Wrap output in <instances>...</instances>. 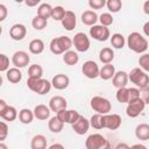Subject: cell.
<instances>
[{
  "label": "cell",
  "mask_w": 149,
  "mask_h": 149,
  "mask_svg": "<svg viewBox=\"0 0 149 149\" xmlns=\"http://www.w3.org/2000/svg\"><path fill=\"white\" fill-rule=\"evenodd\" d=\"M143 33L146 34V36L149 37V21H147V22L143 24Z\"/></svg>",
  "instance_id": "51"
},
{
  "label": "cell",
  "mask_w": 149,
  "mask_h": 149,
  "mask_svg": "<svg viewBox=\"0 0 149 149\" xmlns=\"http://www.w3.org/2000/svg\"><path fill=\"white\" fill-rule=\"evenodd\" d=\"M7 134H8V126H7L6 122L1 121L0 122V140L3 141L7 136Z\"/></svg>",
  "instance_id": "45"
},
{
  "label": "cell",
  "mask_w": 149,
  "mask_h": 149,
  "mask_svg": "<svg viewBox=\"0 0 149 149\" xmlns=\"http://www.w3.org/2000/svg\"><path fill=\"white\" fill-rule=\"evenodd\" d=\"M135 136L142 141L149 140V125L148 123L137 125V127L135 128Z\"/></svg>",
  "instance_id": "21"
},
{
  "label": "cell",
  "mask_w": 149,
  "mask_h": 149,
  "mask_svg": "<svg viewBox=\"0 0 149 149\" xmlns=\"http://www.w3.org/2000/svg\"><path fill=\"white\" fill-rule=\"evenodd\" d=\"M72 41L68 36H58L50 41V51L55 55H64L72 47Z\"/></svg>",
  "instance_id": "2"
},
{
  "label": "cell",
  "mask_w": 149,
  "mask_h": 149,
  "mask_svg": "<svg viewBox=\"0 0 149 149\" xmlns=\"http://www.w3.org/2000/svg\"><path fill=\"white\" fill-rule=\"evenodd\" d=\"M115 149H130V147H129L127 143H119V144L115 147Z\"/></svg>",
  "instance_id": "52"
},
{
  "label": "cell",
  "mask_w": 149,
  "mask_h": 149,
  "mask_svg": "<svg viewBox=\"0 0 149 149\" xmlns=\"http://www.w3.org/2000/svg\"><path fill=\"white\" fill-rule=\"evenodd\" d=\"M139 65L143 71L149 72V54H143L139 58Z\"/></svg>",
  "instance_id": "40"
},
{
  "label": "cell",
  "mask_w": 149,
  "mask_h": 149,
  "mask_svg": "<svg viewBox=\"0 0 149 149\" xmlns=\"http://www.w3.org/2000/svg\"><path fill=\"white\" fill-rule=\"evenodd\" d=\"M34 118H35L34 112H31L29 108H22L19 112V120L24 125H29Z\"/></svg>",
  "instance_id": "28"
},
{
  "label": "cell",
  "mask_w": 149,
  "mask_h": 149,
  "mask_svg": "<svg viewBox=\"0 0 149 149\" xmlns=\"http://www.w3.org/2000/svg\"><path fill=\"white\" fill-rule=\"evenodd\" d=\"M115 97H116V100H118L119 102H121V104H126V102H127V104H128V101H129V97H128V88H127V87L118 88Z\"/></svg>",
  "instance_id": "36"
},
{
  "label": "cell",
  "mask_w": 149,
  "mask_h": 149,
  "mask_svg": "<svg viewBox=\"0 0 149 149\" xmlns=\"http://www.w3.org/2000/svg\"><path fill=\"white\" fill-rule=\"evenodd\" d=\"M90 35H91V37H93L94 40L100 41V42H105L108 40V37H111L109 29L105 26H101V24H95V26L91 27L90 28Z\"/></svg>",
  "instance_id": "7"
},
{
  "label": "cell",
  "mask_w": 149,
  "mask_h": 149,
  "mask_svg": "<svg viewBox=\"0 0 149 149\" xmlns=\"http://www.w3.org/2000/svg\"><path fill=\"white\" fill-rule=\"evenodd\" d=\"M144 106H146L144 101L141 98H139L136 100L128 102V106L126 108V113L129 118H136L142 113V111L144 109Z\"/></svg>",
  "instance_id": "9"
},
{
  "label": "cell",
  "mask_w": 149,
  "mask_h": 149,
  "mask_svg": "<svg viewBox=\"0 0 149 149\" xmlns=\"http://www.w3.org/2000/svg\"><path fill=\"white\" fill-rule=\"evenodd\" d=\"M8 70H9V58L5 54H1L0 55V71L5 72Z\"/></svg>",
  "instance_id": "42"
},
{
  "label": "cell",
  "mask_w": 149,
  "mask_h": 149,
  "mask_svg": "<svg viewBox=\"0 0 149 149\" xmlns=\"http://www.w3.org/2000/svg\"><path fill=\"white\" fill-rule=\"evenodd\" d=\"M130 149H147V147H146V146H143V144L137 143V144L132 146V147H130Z\"/></svg>",
  "instance_id": "54"
},
{
  "label": "cell",
  "mask_w": 149,
  "mask_h": 149,
  "mask_svg": "<svg viewBox=\"0 0 149 149\" xmlns=\"http://www.w3.org/2000/svg\"><path fill=\"white\" fill-rule=\"evenodd\" d=\"M33 112H34V115H35L36 119H38V120H47V119H49V116H50L51 109H50L48 106L41 104V105H37V106L34 108Z\"/></svg>",
  "instance_id": "19"
},
{
  "label": "cell",
  "mask_w": 149,
  "mask_h": 149,
  "mask_svg": "<svg viewBox=\"0 0 149 149\" xmlns=\"http://www.w3.org/2000/svg\"><path fill=\"white\" fill-rule=\"evenodd\" d=\"M27 86L29 87V90H31L33 92L43 95L45 93H48L51 88V83L47 79H42V78H31L28 77L27 79Z\"/></svg>",
  "instance_id": "3"
},
{
  "label": "cell",
  "mask_w": 149,
  "mask_h": 149,
  "mask_svg": "<svg viewBox=\"0 0 149 149\" xmlns=\"http://www.w3.org/2000/svg\"><path fill=\"white\" fill-rule=\"evenodd\" d=\"M72 43H73L76 50L79 52H86L90 48V40H88L87 35L85 33H81V31L77 33L73 36Z\"/></svg>",
  "instance_id": "8"
},
{
  "label": "cell",
  "mask_w": 149,
  "mask_h": 149,
  "mask_svg": "<svg viewBox=\"0 0 149 149\" xmlns=\"http://www.w3.org/2000/svg\"><path fill=\"white\" fill-rule=\"evenodd\" d=\"M81 71H83V74L90 79H94L99 77V73H100V69L94 61H86L81 66Z\"/></svg>",
  "instance_id": "10"
},
{
  "label": "cell",
  "mask_w": 149,
  "mask_h": 149,
  "mask_svg": "<svg viewBox=\"0 0 149 149\" xmlns=\"http://www.w3.org/2000/svg\"><path fill=\"white\" fill-rule=\"evenodd\" d=\"M7 106H8V105L6 104V101H5L3 99H0V112H1V111H3Z\"/></svg>",
  "instance_id": "55"
},
{
  "label": "cell",
  "mask_w": 149,
  "mask_h": 149,
  "mask_svg": "<svg viewBox=\"0 0 149 149\" xmlns=\"http://www.w3.org/2000/svg\"><path fill=\"white\" fill-rule=\"evenodd\" d=\"M44 50V43L42 40L40 38H35V40H31L30 43H29V51L34 55H38L41 52H43Z\"/></svg>",
  "instance_id": "26"
},
{
  "label": "cell",
  "mask_w": 149,
  "mask_h": 149,
  "mask_svg": "<svg viewBox=\"0 0 149 149\" xmlns=\"http://www.w3.org/2000/svg\"><path fill=\"white\" fill-rule=\"evenodd\" d=\"M31 149H47V139L44 135L37 134L31 139L30 142Z\"/></svg>",
  "instance_id": "24"
},
{
  "label": "cell",
  "mask_w": 149,
  "mask_h": 149,
  "mask_svg": "<svg viewBox=\"0 0 149 149\" xmlns=\"http://www.w3.org/2000/svg\"><path fill=\"white\" fill-rule=\"evenodd\" d=\"M65 9L62 7V6H56L52 8V13H51V17L55 20V21H61L64 19V15H65Z\"/></svg>",
  "instance_id": "37"
},
{
  "label": "cell",
  "mask_w": 149,
  "mask_h": 149,
  "mask_svg": "<svg viewBox=\"0 0 149 149\" xmlns=\"http://www.w3.org/2000/svg\"><path fill=\"white\" fill-rule=\"evenodd\" d=\"M127 44L130 50L137 54H142L148 49V41L137 31H133L128 35Z\"/></svg>",
  "instance_id": "1"
},
{
  "label": "cell",
  "mask_w": 149,
  "mask_h": 149,
  "mask_svg": "<svg viewBox=\"0 0 149 149\" xmlns=\"http://www.w3.org/2000/svg\"><path fill=\"white\" fill-rule=\"evenodd\" d=\"M40 3V0H26V5L28 7H34Z\"/></svg>",
  "instance_id": "49"
},
{
  "label": "cell",
  "mask_w": 149,
  "mask_h": 149,
  "mask_svg": "<svg viewBox=\"0 0 149 149\" xmlns=\"http://www.w3.org/2000/svg\"><path fill=\"white\" fill-rule=\"evenodd\" d=\"M29 61H30V58H29L28 54L26 51H22V50L14 52L12 56V62L15 65V68H17V69L26 68L29 64Z\"/></svg>",
  "instance_id": "12"
},
{
  "label": "cell",
  "mask_w": 149,
  "mask_h": 149,
  "mask_svg": "<svg viewBox=\"0 0 149 149\" xmlns=\"http://www.w3.org/2000/svg\"><path fill=\"white\" fill-rule=\"evenodd\" d=\"M99 59L104 64H111V62L114 59V51L108 47L102 48L99 52Z\"/></svg>",
  "instance_id": "22"
},
{
  "label": "cell",
  "mask_w": 149,
  "mask_h": 149,
  "mask_svg": "<svg viewBox=\"0 0 149 149\" xmlns=\"http://www.w3.org/2000/svg\"><path fill=\"white\" fill-rule=\"evenodd\" d=\"M115 74V68L112 64H105L101 69H100V73L99 77L104 80H108L111 78H113Z\"/></svg>",
  "instance_id": "25"
},
{
  "label": "cell",
  "mask_w": 149,
  "mask_h": 149,
  "mask_svg": "<svg viewBox=\"0 0 149 149\" xmlns=\"http://www.w3.org/2000/svg\"><path fill=\"white\" fill-rule=\"evenodd\" d=\"M52 8H54V7H51V6H50L49 3H47V2L41 3L40 7L37 8V15L41 16V17H43V19H45V20H48L49 17H51Z\"/></svg>",
  "instance_id": "30"
},
{
  "label": "cell",
  "mask_w": 149,
  "mask_h": 149,
  "mask_svg": "<svg viewBox=\"0 0 149 149\" xmlns=\"http://www.w3.org/2000/svg\"><path fill=\"white\" fill-rule=\"evenodd\" d=\"M0 116L6 121H14L19 116V114H17V111L15 107L8 105L3 111L0 112Z\"/></svg>",
  "instance_id": "23"
},
{
  "label": "cell",
  "mask_w": 149,
  "mask_h": 149,
  "mask_svg": "<svg viewBox=\"0 0 149 149\" xmlns=\"http://www.w3.org/2000/svg\"><path fill=\"white\" fill-rule=\"evenodd\" d=\"M140 98L144 101V104H149V86H147L144 88H141Z\"/></svg>",
  "instance_id": "46"
},
{
  "label": "cell",
  "mask_w": 149,
  "mask_h": 149,
  "mask_svg": "<svg viewBox=\"0 0 149 149\" xmlns=\"http://www.w3.org/2000/svg\"><path fill=\"white\" fill-rule=\"evenodd\" d=\"M0 149H8V148H7V146H6L3 142H1V143H0Z\"/></svg>",
  "instance_id": "56"
},
{
  "label": "cell",
  "mask_w": 149,
  "mask_h": 149,
  "mask_svg": "<svg viewBox=\"0 0 149 149\" xmlns=\"http://www.w3.org/2000/svg\"><path fill=\"white\" fill-rule=\"evenodd\" d=\"M98 15L93 10H85L83 14H81V22L86 26H95L97 21H98Z\"/></svg>",
  "instance_id": "20"
},
{
  "label": "cell",
  "mask_w": 149,
  "mask_h": 149,
  "mask_svg": "<svg viewBox=\"0 0 149 149\" xmlns=\"http://www.w3.org/2000/svg\"><path fill=\"white\" fill-rule=\"evenodd\" d=\"M128 78L133 84H135L140 88L149 86V76L141 68H134L130 73H128Z\"/></svg>",
  "instance_id": "4"
},
{
  "label": "cell",
  "mask_w": 149,
  "mask_h": 149,
  "mask_svg": "<svg viewBox=\"0 0 149 149\" xmlns=\"http://www.w3.org/2000/svg\"><path fill=\"white\" fill-rule=\"evenodd\" d=\"M48 149H65V148H64V146L61 144V143H54V144H51Z\"/></svg>",
  "instance_id": "50"
},
{
  "label": "cell",
  "mask_w": 149,
  "mask_h": 149,
  "mask_svg": "<svg viewBox=\"0 0 149 149\" xmlns=\"http://www.w3.org/2000/svg\"><path fill=\"white\" fill-rule=\"evenodd\" d=\"M76 24H77L76 14H74L72 10H66V12H65V15H64V19L62 20V26H63L66 30L71 31V30L74 29Z\"/></svg>",
  "instance_id": "17"
},
{
  "label": "cell",
  "mask_w": 149,
  "mask_h": 149,
  "mask_svg": "<svg viewBox=\"0 0 149 149\" xmlns=\"http://www.w3.org/2000/svg\"><path fill=\"white\" fill-rule=\"evenodd\" d=\"M125 43H126V41H125V37H123L122 34L115 33V34L112 35V37H111V44L115 49H122L123 45H125Z\"/></svg>",
  "instance_id": "32"
},
{
  "label": "cell",
  "mask_w": 149,
  "mask_h": 149,
  "mask_svg": "<svg viewBox=\"0 0 149 149\" xmlns=\"http://www.w3.org/2000/svg\"><path fill=\"white\" fill-rule=\"evenodd\" d=\"M66 106H68V102H66V99L61 97V95H54L50 100H49V108L52 111V112H59L62 109H66Z\"/></svg>",
  "instance_id": "14"
},
{
  "label": "cell",
  "mask_w": 149,
  "mask_h": 149,
  "mask_svg": "<svg viewBox=\"0 0 149 149\" xmlns=\"http://www.w3.org/2000/svg\"><path fill=\"white\" fill-rule=\"evenodd\" d=\"M90 126H91V125H90V121H88L86 118H84L83 115H80V118L72 125V129L74 130L76 134H78V135H84V134L87 133Z\"/></svg>",
  "instance_id": "15"
},
{
  "label": "cell",
  "mask_w": 149,
  "mask_h": 149,
  "mask_svg": "<svg viewBox=\"0 0 149 149\" xmlns=\"http://www.w3.org/2000/svg\"><path fill=\"white\" fill-rule=\"evenodd\" d=\"M26 34H27V28L21 24V23H16V24H13L9 29V36L12 40L14 41H21L26 37Z\"/></svg>",
  "instance_id": "13"
},
{
  "label": "cell",
  "mask_w": 149,
  "mask_h": 149,
  "mask_svg": "<svg viewBox=\"0 0 149 149\" xmlns=\"http://www.w3.org/2000/svg\"><path fill=\"white\" fill-rule=\"evenodd\" d=\"M80 118V114L74 109H68L66 112V123H70L71 126Z\"/></svg>",
  "instance_id": "39"
},
{
  "label": "cell",
  "mask_w": 149,
  "mask_h": 149,
  "mask_svg": "<svg viewBox=\"0 0 149 149\" xmlns=\"http://www.w3.org/2000/svg\"><path fill=\"white\" fill-rule=\"evenodd\" d=\"M63 61L68 65H76L78 63V61H79V56H78V54L76 51L69 50L63 55Z\"/></svg>",
  "instance_id": "31"
},
{
  "label": "cell",
  "mask_w": 149,
  "mask_h": 149,
  "mask_svg": "<svg viewBox=\"0 0 149 149\" xmlns=\"http://www.w3.org/2000/svg\"><path fill=\"white\" fill-rule=\"evenodd\" d=\"M86 149H111L108 140H106L101 134H91L85 141Z\"/></svg>",
  "instance_id": "5"
},
{
  "label": "cell",
  "mask_w": 149,
  "mask_h": 149,
  "mask_svg": "<svg viewBox=\"0 0 149 149\" xmlns=\"http://www.w3.org/2000/svg\"><path fill=\"white\" fill-rule=\"evenodd\" d=\"M28 74L29 77L31 78H42V74H43V69L41 65L38 64H33L29 66L28 69Z\"/></svg>",
  "instance_id": "34"
},
{
  "label": "cell",
  "mask_w": 149,
  "mask_h": 149,
  "mask_svg": "<svg viewBox=\"0 0 149 149\" xmlns=\"http://www.w3.org/2000/svg\"><path fill=\"white\" fill-rule=\"evenodd\" d=\"M6 77H7L8 81H10L13 84H16L22 79V73L17 68H12V69H9L7 71Z\"/></svg>",
  "instance_id": "29"
},
{
  "label": "cell",
  "mask_w": 149,
  "mask_h": 149,
  "mask_svg": "<svg viewBox=\"0 0 149 149\" xmlns=\"http://www.w3.org/2000/svg\"><path fill=\"white\" fill-rule=\"evenodd\" d=\"M128 80H129V78H128V73L126 71H118V72H115L114 77L112 78L113 86H115L116 88L126 87Z\"/></svg>",
  "instance_id": "18"
},
{
  "label": "cell",
  "mask_w": 149,
  "mask_h": 149,
  "mask_svg": "<svg viewBox=\"0 0 149 149\" xmlns=\"http://www.w3.org/2000/svg\"><path fill=\"white\" fill-rule=\"evenodd\" d=\"M106 6H107V8H108L109 12L118 13L121 9V7H122V2L120 0H108L106 2Z\"/></svg>",
  "instance_id": "38"
},
{
  "label": "cell",
  "mask_w": 149,
  "mask_h": 149,
  "mask_svg": "<svg viewBox=\"0 0 149 149\" xmlns=\"http://www.w3.org/2000/svg\"><path fill=\"white\" fill-rule=\"evenodd\" d=\"M143 12L149 15V0H147V1L143 3Z\"/></svg>",
  "instance_id": "53"
},
{
  "label": "cell",
  "mask_w": 149,
  "mask_h": 149,
  "mask_svg": "<svg viewBox=\"0 0 149 149\" xmlns=\"http://www.w3.org/2000/svg\"><path fill=\"white\" fill-rule=\"evenodd\" d=\"M106 5L105 0H90L88 1V6L93 9H100Z\"/></svg>",
  "instance_id": "44"
},
{
  "label": "cell",
  "mask_w": 149,
  "mask_h": 149,
  "mask_svg": "<svg viewBox=\"0 0 149 149\" xmlns=\"http://www.w3.org/2000/svg\"><path fill=\"white\" fill-rule=\"evenodd\" d=\"M7 16V7L5 5H0V21H3Z\"/></svg>",
  "instance_id": "48"
},
{
  "label": "cell",
  "mask_w": 149,
  "mask_h": 149,
  "mask_svg": "<svg viewBox=\"0 0 149 149\" xmlns=\"http://www.w3.org/2000/svg\"><path fill=\"white\" fill-rule=\"evenodd\" d=\"M91 108L93 111H95L98 114H108L112 109V104L108 99L100 97V95H95L91 99Z\"/></svg>",
  "instance_id": "6"
},
{
  "label": "cell",
  "mask_w": 149,
  "mask_h": 149,
  "mask_svg": "<svg viewBox=\"0 0 149 149\" xmlns=\"http://www.w3.org/2000/svg\"><path fill=\"white\" fill-rule=\"evenodd\" d=\"M104 128L115 130L121 126V118L118 114H105L102 116Z\"/></svg>",
  "instance_id": "11"
},
{
  "label": "cell",
  "mask_w": 149,
  "mask_h": 149,
  "mask_svg": "<svg viewBox=\"0 0 149 149\" xmlns=\"http://www.w3.org/2000/svg\"><path fill=\"white\" fill-rule=\"evenodd\" d=\"M47 24H48V20H45V19H43V17H41V16H38V15H36V16L33 19V21H31V26H33V28L36 29V30H42V29H44V28L47 27Z\"/></svg>",
  "instance_id": "35"
},
{
  "label": "cell",
  "mask_w": 149,
  "mask_h": 149,
  "mask_svg": "<svg viewBox=\"0 0 149 149\" xmlns=\"http://www.w3.org/2000/svg\"><path fill=\"white\" fill-rule=\"evenodd\" d=\"M66 112H68V109H62V111H59V112L56 113V116H57L63 123L66 122Z\"/></svg>",
  "instance_id": "47"
},
{
  "label": "cell",
  "mask_w": 149,
  "mask_h": 149,
  "mask_svg": "<svg viewBox=\"0 0 149 149\" xmlns=\"http://www.w3.org/2000/svg\"><path fill=\"white\" fill-rule=\"evenodd\" d=\"M128 97H129V101H133V100H136L140 98V90L136 88V87H130L128 88Z\"/></svg>",
  "instance_id": "43"
},
{
  "label": "cell",
  "mask_w": 149,
  "mask_h": 149,
  "mask_svg": "<svg viewBox=\"0 0 149 149\" xmlns=\"http://www.w3.org/2000/svg\"><path fill=\"white\" fill-rule=\"evenodd\" d=\"M48 127H49V130L52 132V133H61L63 130V127H64V123L55 115L52 116L49 122H48Z\"/></svg>",
  "instance_id": "27"
},
{
  "label": "cell",
  "mask_w": 149,
  "mask_h": 149,
  "mask_svg": "<svg viewBox=\"0 0 149 149\" xmlns=\"http://www.w3.org/2000/svg\"><path fill=\"white\" fill-rule=\"evenodd\" d=\"M99 21L101 23V26H105V27H108L113 23V16L109 14V13H102L100 16H99Z\"/></svg>",
  "instance_id": "41"
},
{
  "label": "cell",
  "mask_w": 149,
  "mask_h": 149,
  "mask_svg": "<svg viewBox=\"0 0 149 149\" xmlns=\"http://www.w3.org/2000/svg\"><path fill=\"white\" fill-rule=\"evenodd\" d=\"M70 84V79L66 74L63 73H58L56 76H54L52 80H51V85L56 88V90H65Z\"/></svg>",
  "instance_id": "16"
},
{
  "label": "cell",
  "mask_w": 149,
  "mask_h": 149,
  "mask_svg": "<svg viewBox=\"0 0 149 149\" xmlns=\"http://www.w3.org/2000/svg\"><path fill=\"white\" fill-rule=\"evenodd\" d=\"M102 114H93L90 119V125L94 128V129H102L104 128V121H102Z\"/></svg>",
  "instance_id": "33"
}]
</instances>
